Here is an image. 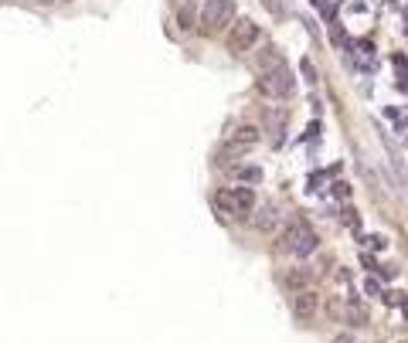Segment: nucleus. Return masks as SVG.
Returning <instances> with one entry per match:
<instances>
[{
  "label": "nucleus",
  "instance_id": "obj_1",
  "mask_svg": "<svg viewBox=\"0 0 408 343\" xmlns=\"http://www.w3.org/2000/svg\"><path fill=\"white\" fill-rule=\"evenodd\" d=\"M316 245H320L316 231H313L310 225H303V221L289 225V228H286V234H282V251H289V255H296V258H306V255H313V251H316Z\"/></svg>",
  "mask_w": 408,
  "mask_h": 343
},
{
  "label": "nucleus",
  "instance_id": "obj_2",
  "mask_svg": "<svg viewBox=\"0 0 408 343\" xmlns=\"http://www.w3.org/2000/svg\"><path fill=\"white\" fill-rule=\"evenodd\" d=\"M214 208L221 211V214H232V218H245V214L255 208V191L252 187H228V191H218Z\"/></svg>",
  "mask_w": 408,
  "mask_h": 343
},
{
  "label": "nucleus",
  "instance_id": "obj_3",
  "mask_svg": "<svg viewBox=\"0 0 408 343\" xmlns=\"http://www.w3.org/2000/svg\"><path fill=\"white\" fill-rule=\"evenodd\" d=\"M255 89H259L266 99H286V96H292V89H296L292 68H289V65H282V68H275V72H262L259 82H255Z\"/></svg>",
  "mask_w": 408,
  "mask_h": 343
},
{
  "label": "nucleus",
  "instance_id": "obj_4",
  "mask_svg": "<svg viewBox=\"0 0 408 343\" xmlns=\"http://www.w3.org/2000/svg\"><path fill=\"white\" fill-rule=\"evenodd\" d=\"M225 44H228V51H235V55H242V51L255 48V44H259V24L249 20V17L235 20L232 31H228V38H225Z\"/></svg>",
  "mask_w": 408,
  "mask_h": 343
},
{
  "label": "nucleus",
  "instance_id": "obj_5",
  "mask_svg": "<svg viewBox=\"0 0 408 343\" xmlns=\"http://www.w3.org/2000/svg\"><path fill=\"white\" fill-rule=\"evenodd\" d=\"M232 17H235V3L232 0H204V7H201V24H204V31L228 27Z\"/></svg>",
  "mask_w": 408,
  "mask_h": 343
},
{
  "label": "nucleus",
  "instance_id": "obj_6",
  "mask_svg": "<svg viewBox=\"0 0 408 343\" xmlns=\"http://www.w3.org/2000/svg\"><path fill=\"white\" fill-rule=\"evenodd\" d=\"M316 313H320V292L303 289V292H296V296H292V316H296L299 323H310Z\"/></svg>",
  "mask_w": 408,
  "mask_h": 343
},
{
  "label": "nucleus",
  "instance_id": "obj_7",
  "mask_svg": "<svg viewBox=\"0 0 408 343\" xmlns=\"http://www.w3.org/2000/svg\"><path fill=\"white\" fill-rule=\"evenodd\" d=\"M310 282H313V268H306V265H296V268H289V272L282 275V286L289 289L292 296L303 292V289H310Z\"/></svg>",
  "mask_w": 408,
  "mask_h": 343
},
{
  "label": "nucleus",
  "instance_id": "obj_8",
  "mask_svg": "<svg viewBox=\"0 0 408 343\" xmlns=\"http://www.w3.org/2000/svg\"><path fill=\"white\" fill-rule=\"evenodd\" d=\"M255 228L259 231H275L279 228V208H275V204H266V208L259 211V218H255Z\"/></svg>",
  "mask_w": 408,
  "mask_h": 343
},
{
  "label": "nucleus",
  "instance_id": "obj_9",
  "mask_svg": "<svg viewBox=\"0 0 408 343\" xmlns=\"http://www.w3.org/2000/svg\"><path fill=\"white\" fill-rule=\"evenodd\" d=\"M282 65H286V61H282V55H279V48H262V51H259V68H262V72H275V68H282Z\"/></svg>",
  "mask_w": 408,
  "mask_h": 343
},
{
  "label": "nucleus",
  "instance_id": "obj_10",
  "mask_svg": "<svg viewBox=\"0 0 408 343\" xmlns=\"http://www.w3.org/2000/svg\"><path fill=\"white\" fill-rule=\"evenodd\" d=\"M344 320L350 326H368V309L357 303V299H347V309H344Z\"/></svg>",
  "mask_w": 408,
  "mask_h": 343
},
{
  "label": "nucleus",
  "instance_id": "obj_11",
  "mask_svg": "<svg viewBox=\"0 0 408 343\" xmlns=\"http://www.w3.org/2000/svg\"><path fill=\"white\" fill-rule=\"evenodd\" d=\"M232 143L235 146H242V150H249V146L259 143V129H255V126H238V129L232 133Z\"/></svg>",
  "mask_w": 408,
  "mask_h": 343
},
{
  "label": "nucleus",
  "instance_id": "obj_12",
  "mask_svg": "<svg viewBox=\"0 0 408 343\" xmlns=\"http://www.w3.org/2000/svg\"><path fill=\"white\" fill-rule=\"evenodd\" d=\"M238 180H245V184H259V180H262V170H259V167H242V170H238Z\"/></svg>",
  "mask_w": 408,
  "mask_h": 343
},
{
  "label": "nucleus",
  "instance_id": "obj_13",
  "mask_svg": "<svg viewBox=\"0 0 408 343\" xmlns=\"http://www.w3.org/2000/svg\"><path fill=\"white\" fill-rule=\"evenodd\" d=\"M364 241H368V245L374 248V251H381V248L388 245V241H385V238H381V234H371V238H364Z\"/></svg>",
  "mask_w": 408,
  "mask_h": 343
},
{
  "label": "nucleus",
  "instance_id": "obj_14",
  "mask_svg": "<svg viewBox=\"0 0 408 343\" xmlns=\"http://www.w3.org/2000/svg\"><path fill=\"white\" fill-rule=\"evenodd\" d=\"M364 292H368V296H378V292H381L378 279H364Z\"/></svg>",
  "mask_w": 408,
  "mask_h": 343
},
{
  "label": "nucleus",
  "instance_id": "obj_15",
  "mask_svg": "<svg viewBox=\"0 0 408 343\" xmlns=\"http://www.w3.org/2000/svg\"><path fill=\"white\" fill-rule=\"evenodd\" d=\"M344 225H350V228H357V211H344Z\"/></svg>",
  "mask_w": 408,
  "mask_h": 343
},
{
  "label": "nucleus",
  "instance_id": "obj_16",
  "mask_svg": "<svg viewBox=\"0 0 408 343\" xmlns=\"http://www.w3.org/2000/svg\"><path fill=\"white\" fill-rule=\"evenodd\" d=\"M361 262H364V268H368V272H381V268H378V262H374L371 255H361Z\"/></svg>",
  "mask_w": 408,
  "mask_h": 343
},
{
  "label": "nucleus",
  "instance_id": "obj_17",
  "mask_svg": "<svg viewBox=\"0 0 408 343\" xmlns=\"http://www.w3.org/2000/svg\"><path fill=\"white\" fill-rule=\"evenodd\" d=\"M333 194H337V197H347V184H333Z\"/></svg>",
  "mask_w": 408,
  "mask_h": 343
},
{
  "label": "nucleus",
  "instance_id": "obj_18",
  "mask_svg": "<svg viewBox=\"0 0 408 343\" xmlns=\"http://www.w3.org/2000/svg\"><path fill=\"white\" fill-rule=\"evenodd\" d=\"M333 343H354V337H350V333H337V337H333Z\"/></svg>",
  "mask_w": 408,
  "mask_h": 343
},
{
  "label": "nucleus",
  "instance_id": "obj_19",
  "mask_svg": "<svg viewBox=\"0 0 408 343\" xmlns=\"http://www.w3.org/2000/svg\"><path fill=\"white\" fill-rule=\"evenodd\" d=\"M262 3H266V7H269V10H275V0H262Z\"/></svg>",
  "mask_w": 408,
  "mask_h": 343
},
{
  "label": "nucleus",
  "instance_id": "obj_20",
  "mask_svg": "<svg viewBox=\"0 0 408 343\" xmlns=\"http://www.w3.org/2000/svg\"><path fill=\"white\" fill-rule=\"evenodd\" d=\"M402 313H405V316H408V299H402Z\"/></svg>",
  "mask_w": 408,
  "mask_h": 343
}]
</instances>
